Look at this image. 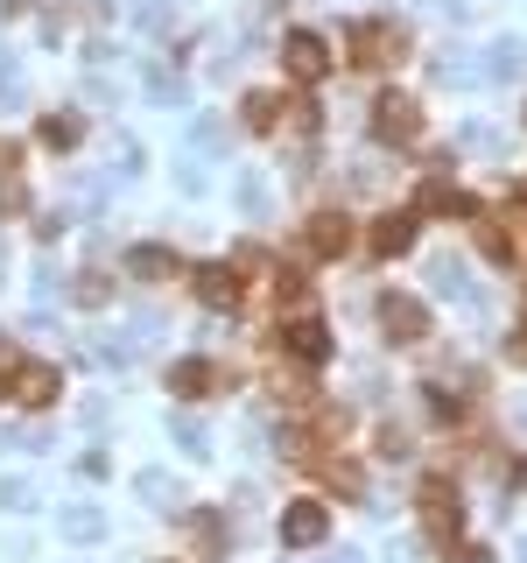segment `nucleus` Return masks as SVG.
Instances as JSON below:
<instances>
[{"instance_id":"1","label":"nucleus","mask_w":527,"mask_h":563,"mask_svg":"<svg viewBox=\"0 0 527 563\" xmlns=\"http://www.w3.org/2000/svg\"><path fill=\"white\" fill-rule=\"evenodd\" d=\"M8 395L22 409H50L57 395H64V374H57L50 360H8Z\"/></svg>"},{"instance_id":"2","label":"nucleus","mask_w":527,"mask_h":563,"mask_svg":"<svg viewBox=\"0 0 527 563\" xmlns=\"http://www.w3.org/2000/svg\"><path fill=\"white\" fill-rule=\"evenodd\" d=\"M380 331L394 338V346H422V338H429V310H422L415 296L387 289V296H380Z\"/></svg>"},{"instance_id":"3","label":"nucleus","mask_w":527,"mask_h":563,"mask_svg":"<svg viewBox=\"0 0 527 563\" xmlns=\"http://www.w3.org/2000/svg\"><path fill=\"white\" fill-rule=\"evenodd\" d=\"M373 135H380V141H415V135H422V113H415V99L380 92V99H373Z\"/></svg>"},{"instance_id":"4","label":"nucleus","mask_w":527,"mask_h":563,"mask_svg":"<svg viewBox=\"0 0 527 563\" xmlns=\"http://www.w3.org/2000/svg\"><path fill=\"white\" fill-rule=\"evenodd\" d=\"M324 536H330V514L316 508V500H296V508L281 514V550H316Z\"/></svg>"},{"instance_id":"5","label":"nucleus","mask_w":527,"mask_h":563,"mask_svg":"<svg viewBox=\"0 0 527 563\" xmlns=\"http://www.w3.org/2000/svg\"><path fill=\"white\" fill-rule=\"evenodd\" d=\"M344 247H352V218H344V212H316L310 233H303V254L310 261H338Z\"/></svg>"},{"instance_id":"6","label":"nucleus","mask_w":527,"mask_h":563,"mask_svg":"<svg viewBox=\"0 0 527 563\" xmlns=\"http://www.w3.org/2000/svg\"><path fill=\"white\" fill-rule=\"evenodd\" d=\"M344 42H352V64H387V57L401 50V28H387V22H352V28H344Z\"/></svg>"},{"instance_id":"7","label":"nucleus","mask_w":527,"mask_h":563,"mask_svg":"<svg viewBox=\"0 0 527 563\" xmlns=\"http://www.w3.org/2000/svg\"><path fill=\"white\" fill-rule=\"evenodd\" d=\"M281 64H289V71H296V78H303V85H316V78H324V71H330V50H324V36H310V28H296V36L281 42Z\"/></svg>"},{"instance_id":"8","label":"nucleus","mask_w":527,"mask_h":563,"mask_svg":"<svg viewBox=\"0 0 527 563\" xmlns=\"http://www.w3.org/2000/svg\"><path fill=\"white\" fill-rule=\"evenodd\" d=\"M422 514H429V528H436V536H457V528H464V508H457V486L429 479V486H422Z\"/></svg>"},{"instance_id":"9","label":"nucleus","mask_w":527,"mask_h":563,"mask_svg":"<svg viewBox=\"0 0 527 563\" xmlns=\"http://www.w3.org/2000/svg\"><path fill=\"white\" fill-rule=\"evenodd\" d=\"M281 352H289V360H303V366H316V360L330 352V331H324L316 317H296L289 331H281Z\"/></svg>"},{"instance_id":"10","label":"nucleus","mask_w":527,"mask_h":563,"mask_svg":"<svg viewBox=\"0 0 527 563\" xmlns=\"http://www.w3.org/2000/svg\"><path fill=\"white\" fill-rule=\"evenodd\" d=\"M211 388H218V366L211 360H176L170 366V395H184V402H204Z\"/></svg>"},{"instance_id":"11","label":"nucleus","mask_w":527,"mask_h":563,"mask_svg":"<svg viewBox=\"0 0 527 563\" xmlns=\"http://www.w3.org/2000/svg\"><path fill=\"white\" fill-rule=\"evenodd\" d=\"M409 247H415V218L409 212H387L380 226H373V254L394 261V254H409Z\"/></svg>"},{"instance_id":"12","label":"nucleus","mask_w":527,"mask_h":563,"mask_svg":"<svg viewBox=\"0 0 527 563\" xmlns=\"http://www.w3.org/2000/svg\"><path fill=\"white\" fill-rule=\"evenodd\" d=\"M198 296H204L211 310H233L239 303V275L225 268V261H211V268H198Z\"/></svg>"},{"instance_id":"13","label":"nucleus","mask_w":527,"mask_h":563,"mask_svg":"<svg viewBox=\"0 0 527 563\" xmlns=\"http://www.w3.org/2000/svg\"><path fill=\"white\" fill-rule=\"evenodd\" d=\"M127 275H134V282H162V275H176V254H170V247H134V254H127Z\"/></svg>"},{"instance_id":"14","label":"nucleus","mask_w":527,"mask_h":563,"mask_svg":"<svg viewBox=\"0 0 527 563\" xmlns=\"http://www.w3.org/2000/svg\"><path fill=\"white\" fill-rule=\"evenodd\" d=\"M57 528H64V542H99L105 536V514L99 508H64V514H57Z\"/></svg>"},{"instance_id":"15","label":"nucleus","mask_w":527,"mask_h":563,"mask_svg":"<svg viewBox=\"0 0 527 563\" xmlns=\"http://www.w3.org/2000/svg\"><path fill=\"white\" fill-rule=\"evenodd\" d=\"M78 141H85L78 113H50V121H42V148H78Z\"/></svg>"},{"instance_id":"16","label":"nucleus","mask_w":527,"mask_h":563,"mask_svg":"<svg viewBox=\"0 0 527 563\" xmlns=\"http://www.w3.org/2000/svg\"><path fill=\"white\" fill-rule=\"evenodd\" d=\"M422 212H464V218H472V198L450 190V184H422Z\"/></svg>"},{"instance_id":"17","label":"nucleus","mask_w":527,"mask_h":563,"mask_svg":"<svg viewBox=\"0 0 527 563\" xmlns=\"http://www.w3.org/2000/svg\"><path fill=\"white\" fill-rule=\"evenodd\" d=\"M429 282H436L443 296H457V303H472V282H464V261H450V254H443V261H436V275H429Z\"/></svg>"},{"instance_id":"18","label":"nucleus","mask_w":527,"mask_h":563,"mask_svg":"<svg viewBox=\"0 0 527 563\" xmlns=\"http://www.w3.org/2000/svg\"><path fill=\"white\" fill-rule=\"evenodd\" d=\"M281 113H289V107H281L275 92H253V99H247V121L261 127V135H267V127H281Z\"/></svg>"},{"instance_id":"19","label":"nucleus","mask_w":527,"mask_h":563,"mask_svg":"<svg viewBox=\"0 0 527 563\" xmlns=\"http://www.w3.org/2000/svg\"><path fill=\"white\" fill-rule=\"evenodd\" d=\"M429 409H436L443 423H457V416H464V395H450L443 380H436V388H429Z\"/></svg>"},{"instance_id":"20","label":"nucleus","mask_w":527,"mask_h":563,"mask_svg":"<svg viewBox=\"0 0 527 563\" xmlns=\"http://www.w3.org/2000/svg\"><path fill=\"white\" fill-rule=\"evenodd\" d=\"M28 500H36V493H28V479H0V508H8V514H22Z\"/></svg>"},{"instance_id":"21","label":"nucleus","mask_w":527,"mask_h":563,"mask_svg":"<svg viewBox=\"0 0 527 563\" xmlns=\"http://www.w3.org/2000/svg\"><path fill=\"white\" fill-rule=\"evenodd\" d=\"M134 486H141V500H155V508H162V500H176V486L162 479V472H141V479H134Z\"/></svg>"},{"instance_id":"22","label":"nucleus","mask_w":527,"mask_h":563,"mask_svg":"<svg viewBox=\"0 0 527 563\" xmlns=\"http://www.w3.org/2000/svg\"><path fill=\"white\" fill-rule=\"evenodd\" d=\"M176 443H184V451H204V423L198 416H176Z\"/></svg>"},{"instance_id":"23","label":"nucleus","mask_w":527,"mask_h":563,"mask_svg":"<svg viewBox=\"0 0 527 563\" xmlns=\"http://www.w3.org/2000/svg\"><path fill=\"white\" fill-rule=\"evenodd\" d=\"M28 204V190H22V176H0V212H22Z\"/></svg>"},{"instance_id":"24","label":"nucleus","mask_w":527,"mask_h":563,"mask_svg":"<svg viewBox=\"0 0 527 563\" xmlns=\"http://www.w3.org/2000/svg\"><path fill=\"white\" fill-rule=\"evenodd\" d=\"M71 296H78V303H105V275H78V289H71Z\"/></svg>"},{"instance_id":"25","label":"nucleus","mask_w":527,"mask_h":563,"mask_svg":"<svg viewBox=\"0 0 527 563\" xmlns=\"http://www.w3.org/2000/svg\"><path fill=\"white\" fill-rule=\"evenodd\" d=\"M457 563H492L486 550H478V542H472V550H457Z\"/></svg>"}]
</instances>
